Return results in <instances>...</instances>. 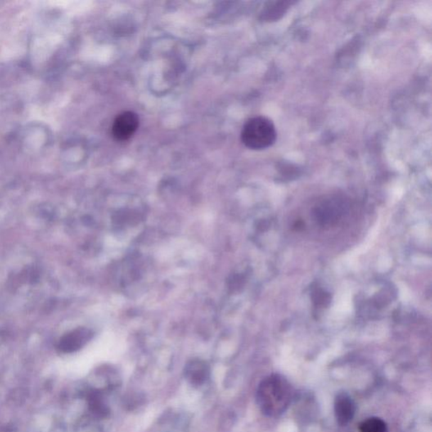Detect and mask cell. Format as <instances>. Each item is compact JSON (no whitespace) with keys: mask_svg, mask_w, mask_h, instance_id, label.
I'll return each mask as SVG.
<instances>
[{"mask_svg":"<svg viewBox=\"0 0 432 432\" xmlns=\"http://www.w3.org/2000/svg\"><path fill=\"white\" fill-rule=\"evenodd\" d=\"M355 411V404L347 394L340 393L336 396L335 414L338 424L342 426L348 425L353 420Z\"/></svg>","mask_w":432,"mask_h":432,"instance_id":"5b68a950","label":"cell"},{"mask_svg":"<svg viewBox=\"0 0 432 432\" xmlns=\"http://www.w3.org/2000/svg\"><path fill=\"white\" fill-rule=\"evenodd\" d=\"M242 141L251 150H264L276 141L277 132L273 122L263 116L247 120L241 134Z\"/></svg>","mask_w":432,"mask_h":432,"instance_id":"7a4b0ae2","label":"cell"},{"mask_svg":"<svg viewBox=\"0 0 432 432\" xmlns=\"http://www.w3.org/2000/svg\"><path fill=\"white\" fill-rule=\"evenodd\" d=\"M359 430L361 432H389L385 421L376 417L368 418L362 422Z\"/></svg>","mask_w":432,"mask_h":432,"instance_id":"52a82bcc","label":"cell"},{"mask_svg":"<svg viewBox=\"0 0 432 432\" xmlns=\"http://www.w3.org/2000/svg\"><path fill=\"white\" fill-rule=\"evenodd\" d=\"M293 390L281 375L273 374L261 382L256 391V402L265 416L278 417L290 406Z\"/></svg>","mask_w":432,"mask_h":432,"instance_id":"6da1fadb","label":"cell"},{"mask_svg":"<svg viewBox=\"0 0 432 432\" xmlns=\"http://www.w3.org/2000/svg\"><path fill=\"white\" fill-rule=\"evenodd\" d=\"M314 301L318 306H325L326 303H330V297L328 294L325 293L322 291H318L315 292Z\"/></svg>","mask_w":432,"mask_h":432,"instance_id":"9c48e42d","label":"cell"},{"mask_svg":"<svg viewBox=\"0 0 432 432\" xmlns=\"http://www.w3.org/2000/svg\"><path fill=\"white\" fill-rule=\"evenodd\" d=\"M92 338L91 330L87 328H78L67 334L60 340V349L64 352H73L82 347Z\"/></svg>","mask_w":432,"mask_h":432,"instance_id":"8992f818","label":"cell"},{"mask_svg":"<svg viewBox=\"0 0 432 432\" xmlns=\"http://www.w3.org/2000/svg\"><path fill=\"white\" fill-rule=\"evenodd\" d=\"M187 374L193 382H201L206 376V366L202 362H192L187 367Z\"/></svg>","mask_w":432,"mask_h":432,"instance_id":"ba28073f","label":"cell"},{"mask_svg":"<svg viewBox=\"0 0 432 432\" xmlns=\"http://www.w3.org/2000/svg\"><path fill=\"white\" fill-rule=\"evenodd\" d=\"M139 124V117L135 112L126 111L117 116L112 124V136L118 141H126L137 131Z\"/></svg>","mask_w":432,"mask_h":432,"instance_id":"277c9868","label":"cell"},{"mask_svg":"<svg viewBox=\"0 0 432 432\" xmlns=\"http://www.w3.org/2000/svg\"><path fill=\"white\" fill-rule=\"evenodd\" d=\"M346 210H347V204L345 201L340 198H334L322 202L315 208L313 214L319 224L323 226H330L339 222Z\"/></svg>","mask_w":432,"mask_h":432,"instance_id":"3957f363","label":"cell"}]
</instances>
